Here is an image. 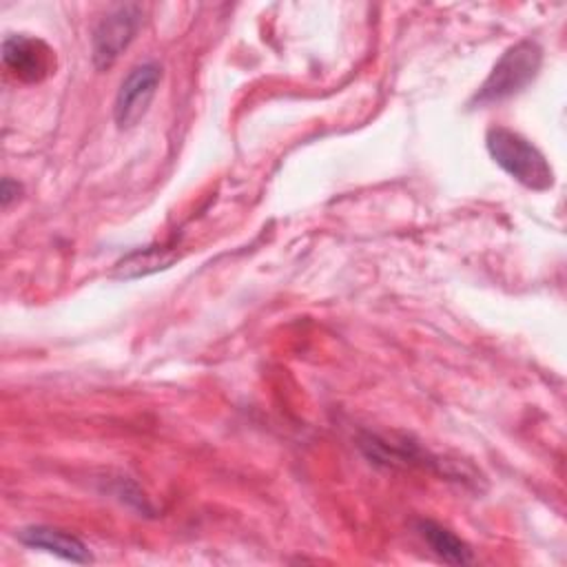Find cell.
Segmentation results:
<instances>
[{
    "instance_id": "cell-1",
    "label": "cell",
    "mask_w": 567,
    "mask_h": 567,
    "mask_svg": "<svg viewBox=\"0 0 567 567\" xmlns=\"http://www.w3.org/2000/svg\"><path fill=\"white\" fill-rule=\"evenodd\" d=\"M492 159L518 184L532 190H549L554 186V168L547 157L520 133L507 126H492L485 135Z\"/></svg>"
},
{
    "instance_id": "cell-3",
    "label": "cell",
    "mask_w": 567,
    "mask_h": 567,
    "mask_svg": "<svg viewBox=\"0 0 567 567\" xmlns=\"http://www.w3.org/2000/svg\"><path fill=\"white\" fill-rule=\"evenodd\" d=\"M142 24V7L140 4H117L113 7L97 27L93 29V64L95 69H109L133 42L137 29Z\"/></svg>"
},
{
    "instance_id": "cell-6",
    "label": "cell",
    "mask_w": 567,
    "mask_h": 567,
    "mask_svg": "<svg viewBox=\"0 0 567 567\" xmlns=\"http://www.w3.org/2000/svg\"><path fill=\"white\" fill-rule=\"evenodd\" d=\"M18 540L31 549H42L47 554H53L62 560L69 563H91L93 556L84 540L78 536L60 529V527H49V525H29L18 532Z\"/></svg>"
},
{
    "instance_id": "cell-5",
    "label": "cell",
    "mask_w": 567,
    "mask_h": 567,
    "mask_svg": "<svg viewBox=\"0 0 567 567\" xmlns=\"http://www.w3.org/2000/svg\"><path fill=\"white\" fill-rule=\"evenodd\" d=\"M2 62L22 82L35 84L55 73V51L29 33H11L2 40Z\"/></svg>"
},
{
    "instance_id": "cell-4",
    "label": "cell",
    "mask_w": 567,
    "mask_h": 567,
    "mask_svg": "<svg viewBox=\"0 0 567 567\" xmlns=\"http://www.w3.org/2000/svg\"><path fill=\"white\" fill-rule=\"evenodd\" d=\"M159 82L162 66L157 62H142L126 73L113 104V120L117 128H133L146 115Z\"/></svg>"
},
{
    "instance_id": "cell-2",
    "label": "cell",
    "mask_w": 567,
    "mask_h": 567,
    "mask_svg": "<svg viewBox=\"0 0 567 567\" xmlns=\"http://www.w3.org/2000/svg\"><path fill=\"white\" fill-rule=\"evenodd\" d=\"M540 64L543 49L538 42L520 40L512 44L492 66L485 82L478 86V91L472 97V104L487 106L520 93L538 75Z\"/></svg>"
},
{
    "instance_id": "cell-9",
    "label": "cell",
    "mask_w": 567,
    "mask_h": 567,
    "mask_svg": "<svg viewBox=\"0 0 567 567\" xmlns=\"http://www.w3.org/2000/svg\"><path fill=\"white\" fill-rule=\"evenodd\" d=\"M20 193H22V186H20L16 179H11V177H4V179H2V184H0V202H2L4 208H7L13 199H18Z\"/></svg>"
},
{
    "instance_id": "cell-8",
    "label": "cell",
    "mask_w": 567,
    "mask_h": 567,
    "mask_svg": "<svg viewBox=\"0 0 567 567\" xmlns=\"http://www.w3.org/2000/svg\"><path fill=\"white\" fill-rule=\"evenodd\" d=\"M175 259H177V255L173 250H166L164 246H159V248L157 246H146V248L133 250L126 257H122L115 264V277H122V279L144 277V275L168 268Z\"/></svg>"
},
{
    "instance_id": "cell-7",
    "label": "cell",
    "mask_w": 567,
    "mask_h": 567,
    "mask_svg": "<svg viewBox=\"0 0 567 567\" xmlns=\"http://www.w3.org/2000/svg\"><path fill=\"white\" fill-rule=\"evenodd\" d=\"M416 532L421 534V538L427 543V547L443 560L450 565H467L474 560V554L470 549V545L465 540H461L454 532H450L447 527H443L436 520L423 518L416 523Z\"/></svg>"
}]
</instances>
